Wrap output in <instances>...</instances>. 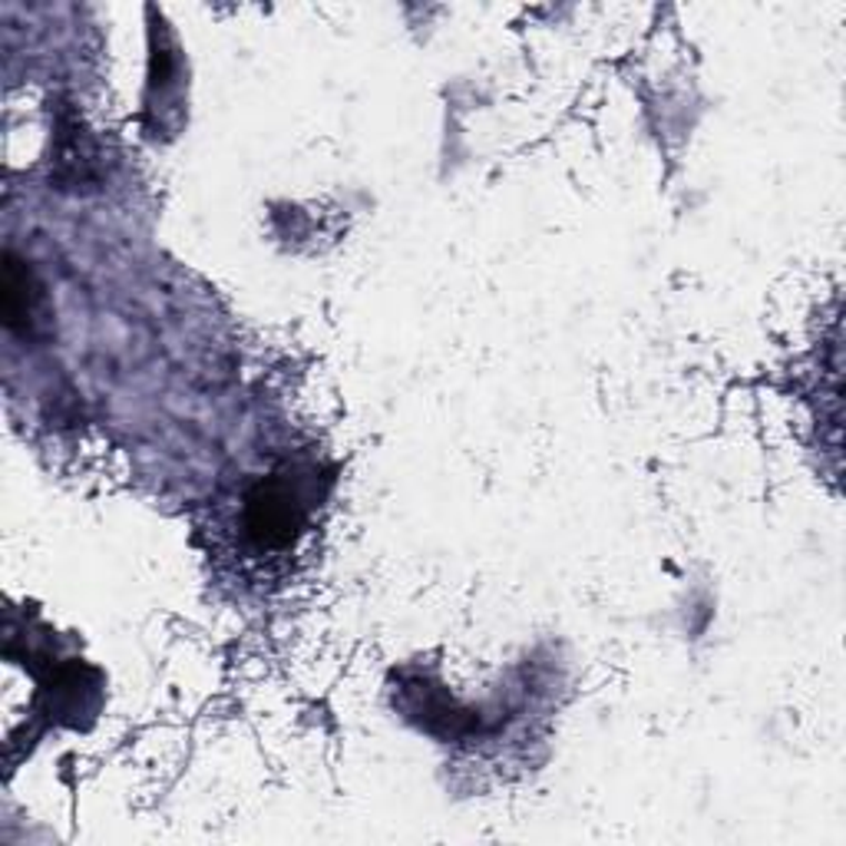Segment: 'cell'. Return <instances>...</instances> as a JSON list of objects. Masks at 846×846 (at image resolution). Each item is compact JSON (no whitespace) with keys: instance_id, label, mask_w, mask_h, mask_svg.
<instances>
[{"instance_id":"obj_1","label":"cell","mask_w":846,"mask_h":846,"mask_svg":"<svg viewBox=\"0 0 846 846\" xmlns=\"http://www.w3.org/2000/svg\"><path fill=\"white\" fill-rule=\"evenodd\" d=\"M33 301H37V291L27 282V272H20L17 262H7V275H3V308H7V321L27 328V324L33 321Z\"/></svg>"}]
</instances>
